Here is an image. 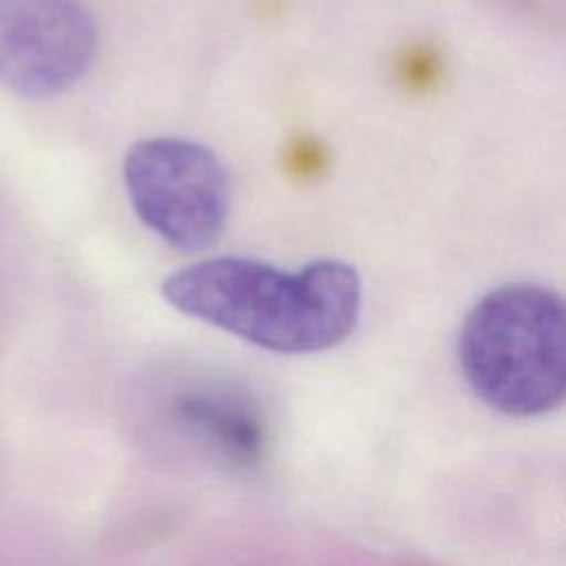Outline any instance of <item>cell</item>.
<instances>
[{
	"instance_id": "5b68a950",
	"label": "cell",
	"mask_w": 566,
	"mask_h": 566,
	"mask_svg": "<svg viewBox=\"0 0 566 566\" xmlns=\"http://www.w3.org/2000/svg\"><path fill=\"white\" fill-rule=\"evenodd\" d=\"M181 416L210 442L237 462H252L261 451V427L241 405V400L226 391H197L184 398Z\"/></svg>"
},
{
	"instance_id": "6da1fadb",
	"label": "cell",
	"mask_w": 566,
	"mask_h": 566,
	"mask_svg": "<svg viewBox=\"0 0 566 566\" xmlns=\"http://www.w3.org/2000/svg\"><path fill=\"white\" fill-rule=\"evenodd\" d=\"M161 294L179 312L279 354L338 345L360 310L358 274L338 259L296 272L245 256L206 259L172 272Z\"/></svg>"
},
{
	"instance_id": "3957f363",
	"label": "cell",
	"mask_w": 566,
	"mask_h": 566,
	"mask_svg": "<svg viewBox=\"0 0 566 566\" xmlns=\"http://www.w3.org/2000/svg\"><path fill=\"white\" fill-rule=\"evenodd\" d=\"M137 217L168 245L203 252L217 243L230 210V179L203 144L179 137L137 142L124 159Z\"/></svg>"
},
{
	"instance_id": "52a82bcc",
	"label": "cell",
	"mask_w": 566,
	"mask_h": 566,
	"mask_svg": "<svg viewBox=\"0 0 566 566\" xmlns=\"http://www.w3.org/2000/svg\"><path fill=\"white\" fill-rule=\"evenodd\" d=\"M327 153L312 137H296L285 150V168L303 179H312L325 170Z\"/></svg>"
},
{
	"instance_id": "7a4b0ae2",
	"label": "cell",
	"mask_w": 566,
	"mask_h": 566,
	"mask_svg": "<svg viewBox=\"0 0 566 566\" xmlns=\"http://www.w3.org/2000/svg\"><path fill=\"white\" fill-rule=\"evenodd\" d=\"M460 365L475 396L506 416L566 402V298L515 283L489 292L460 332Z\"/></svg>"
},
{
	"instance_id": "277c9868",
	"label": "cell",
	"mask_w": 566,
	"mask_h": 566,
	"mask_svg": "<svg viewBox=\"0 0 566 566\" xmlns=\"http://www.w3.org/2000/svg\"><path fill=\"white\" fill-rule=\"evenodd\" d=\"M97 40L82 0H0V84L31 99L64 93L93 64Z\"/></svg>"
},
{
	"instance_id": "8992f818",
	"label": "cell",
	"mask_w": 566,
	"mask_h": 566,
	"mask_svg": "<svg viewBox=\"0 0 566 566\" xmlns=\"http://www.w3.org/2000/svg\"><path fill=\"white\" fill-rule=\"evenodd\" d=\"M440 75V57L431 46H411L398 62L400 82L416 93L429 91Z\"/></svg>"
}]
</instances>
